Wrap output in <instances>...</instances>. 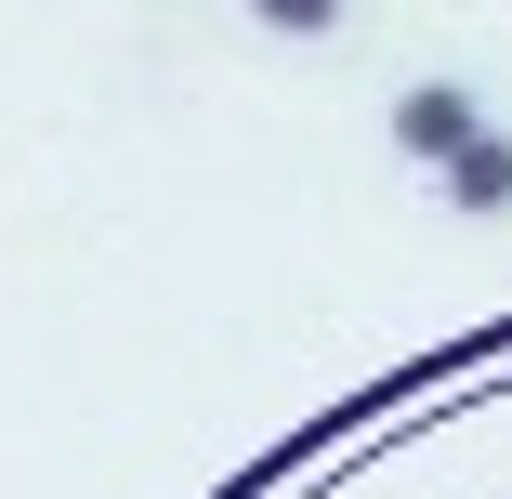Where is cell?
I'll return each instance as SVG.
<instances>
[{
  "label": "cell",
  "mask_w": 512,
  "mask_h": 499,
  "mask_svg": "<svg viewBox=\"0 0 512 499\" xmlns=\"http://www.w3.org/2000/svg\"><path fill=\"white\" fill-rule=\"evenodd\" d=\"M460 132H486V106H473L460 79H421V92H394V145H407V158H447Z\"/></svg>",
  "instance_id": "obj_1"
},
{
  "label": "cell",
  "mask_w": 512,
  "mask_h": 499,
  "mask_svg": "<svg viewBox=\"0 0 512 499\" xmlns=\"http://www.w3.org/2000/svg\"><path fill=\"white\" fill-rule=\"evenodd\" d=\"M434 171H447V211H512V132H460Z\"/></svg>",
  "instance_id": "obj_2"
},
{
  "label": "cell",
  "mask_w": 512,
  "mask_h": 499,
  "mask_svg": "<svg viewBox=\"0 0 512 499\" xmlns=\"http://www.w3.org/2000/svg\"><path fill=\"white\" fill-rule=\"evenodd\" d=\"M250 14L289 27V40H329V27H342V0H250Z\"/></svg>",
  "instance_id": "obj_3"
}]
</instances>
